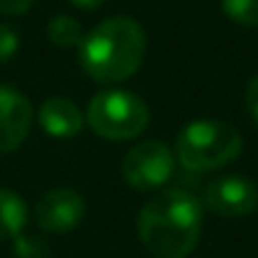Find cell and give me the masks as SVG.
Here are the masks:
<instances>
[{
	"label": "cell",
	"mask_w": 258,
	"mask_h": 258,
	"mask_svg": "<svg viewBox=\"0 0 258 258\" xmlns=\"http://www.w3.org/2000/svg\"><path fill=\"white\" fill-rule=\"evenodd\" d=\"M203 233V203L182 190L165 187L137 213V235L152 258H187Z\"/></svg>",
	"instance_id": "cell-1"
},
{
	"label": "cell",
	"mask_w": 258,
	"mask_h": 258,
	"mask_svg": "<svg viewBox=\"0 0 258 258\" xmlns=\"http://www.w3.org/2000/svg\"><path fill=\"white\" fill-rule=\"evenodd\" d=\"M147 33L126 16L101 21L81 43L79 63L89 79L99 84H119L135 76L145 63Z\"/></svg>",
	"instance_id": "cell-2"
},
{
	"label": "cell",
	"mask_w": 258,
	"mask_h": 258,
	"mask_svg": "<svg viewBox=\"0 0 258 258\" xmlns=\"http://www.w3.org/2000/svg\"><path fill=\"white\" fill-rule=\"evenodd\" d=\"M243 152L240 132L218 119H198L180 129L175 140V160L187 172H210L230 165Z\"/></svg>",
	"instance_id": "cell-3"
},
{
	"label": "cell",
	"mask_w": 258,
	"mask_h": 258,
	"mask_svg": "<svg viewBox=\"0 0 258 258\" xmlns=\"http://www.w3.org/2000/svg\"><path fill=\"white\" fill-rule=\"evenodd\" d=\"M86 124L91 132L109 142L140 137L150 124V106L132 91L106 89L94 94L86 106Z\"/></svg>",
	"instance_id": "cell-4"
},
{
	"label": "cell",
	"mask_w": 258,
	"mask_h": 258,
	"mask_svg": "<svg viewBox=\"0 0 258 258\" xmlns=\"http://www.w3.org/2000/svg\"><path fill=\"white\" fill-rule=\"evenodd\" d=\"M175 152L160 140H142L121 157V177L129 187L162 190L175 175Z\"/></svg>",
	"instance_id": "cell-5"
},
{
	"label": "cell",
	"mask_w": 258,
	"mask_h": 258,
	"mask_svg": "<svg viewBox=\"0 0 258 258\" xmlns=\"http://www.w3.org/2000/svg\"><path fill=\"white\" fill-rule=\"evenodd\" d=\"M203 205L223 218H243L258 208V185L245 175H223L203 190Z\"/></svg>",
	"instance_id": "cell-6"
},
{
	"label": "cell",
	"mask_w": 258,
	"mask_h": 258,
	"mask_svg": "<svg viewBox=\"0 0 258 258\" xmlns=\"http://www.w3.org/2000/svg\"><path fill=\"white\" fill-rule=\"evenodd\" d=\"M36 111L23 91L0 84V155L16 152L31 135Z\"/></svg>",
	"instance_id": "cell-7"
},
{
	"label": "cell",
	"mask_w": 258,
	"mask_h": 258,
	"mask_svg": "<svg viewBox=\"0 0 258 258\" xmlns=\"http://www.w3.org/2000/svg\"><path fill=\"white\" fill-rule=\"evenodd\" d=\"M86 213V203L81 192L71 187H53L43 192L33 208L36 223L46 233H69L74 230Z\"/></svg>",
	"instance_id": "cell-8"
},
{
	"label": "cell",
	"mask_w": 258,
	"mask_h": 258,
	"mask_svg": "<svg viewBox=\"0 0 258 258\" xmlns=\"http://www.w3.org/2000/svg\"><path fill=\"white\" fill-rule=\"evenodd\" d=\"M86 114L69 96H48L38 109V124L48 137L71 140L84 129Z\"/></svg>",
	"instance_id": "cell-9"
},
{
	"label": "cell",
	"mask_w": 258,
	"mask_h": 258,
	"mask_svg": "<svg viewBox=\"0 0 258 258\" xmlns=\"http://www.w3.org/2000/svg\"><path fill=\"white\" fill-rule=\"evenodd\" d=\"M28 223V205L23 203V198L13 190L0 187V240L3 238H16L18 233H23Z\"/></svg>",
	"instance_id": "cell-10"
},
{
	"label": "cell",
	"mask_w": 258,
	"mask_h": 258,
	"mask_svg": "<svg viewBox=\"0 0 258 258\" xmlns=\"http://www.w3.org/2000/svg\"><path fill=\"white\" fill-rule=\"evenodd\" d=\"M84 28L74 16H53L48 21V41L56 48H81Z\"/></svg>",
	"instance_id": "cell-11"
},
{
	"label": "cell",
	"mask_w": 258,
	"mask_h": 258,
	"mask_svg": "<svg viewBox=\"0 0 258 258\" xmlns=\"http://www.w3.org/2000/svg\"><path fill=\"white\" fill-rule=\"evenodd\" d=\"M223 13L245 28H258V0H223Z\"/></svg>",
	"instance_id": "cell-12"
},
{
	"label": "cell",
	"mask_w": 258,
	"mask_h": 258,
	"mask_svg": "<svg viewBox=\"0 0 258 258\" xmlns=\"http://www.w3.org/2000/svg\"><path fill=\"white\" fill-rule=\"evenodd\" d=\"M13 255L16 258H51V245L46 238L18 233L13 238Z\"/></svg>",
	"instance_id": "cell-13"
},
{
	"label": "cell",
	"mask_w": 258,
	"mask_h": 258,
	"mask_svg": "<svg viewBox=\"0 0 258 258\" xmlns=\"http://www.w3.org/2000/svg\"><path fill=\"white\" fill-rule=\"evenodd\" d=\"M21 46V36L11 23H0V63H8Z\"/></svg>",
	"instance_id": "cell-14"
},
{
	"label": "cell",
	"mask_w": 258,
	"mask_h": 258,
	"mask_svg": "<svg viewBox=\"0 0 258 258\" xmlns=\"http://www.w3.org/2000/svg\"><path fill=\"white\" fill-rule=\"evenodd\" d=\"M245 109L250 114V119L258 124V74L248 81L245 86Z\"/></svg>",
	"instance_id": "cell-15"
},
{
	"label": "cell",
	"mask_w": 258,
	"mask_h": 258,
	"mask_svg": "<svg viewBox=\"0 0 258 258\" xmlns=\"http://www.w3.org/2000/svg\"><path fill=\"white\" fill-rule=\"evenodd\" d=\"M36 0H0V16H23Z\"/></svg>",
	"instance_id": "cell-16"
},
{
	"label": "cell",
	"mask_w": 258,
	"mask_h": 258,
	"mask_svg": "<svg viewBox=\"0 0 258 258\" xmlns=\"http://www.w3.org/2000/svg\"><path fill=\"white\" fill-rule=\"evenodd\" d=\"M69 3L81 8V11H96V8H101L106 3V0H69Z\"/></svg>",
	"instance_id": "cell-17"
}]
</instances>
